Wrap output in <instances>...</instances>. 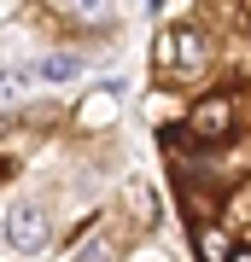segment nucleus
<instances>
[{
	"label": "nucleus",
	"instance_id": "1",
	"mask_svg": "<svg viewBox=\"0 0 251 262\" xmlns=\"http://www.w3.org/2000/svg\"><path fill=\"white\" fill-rule=\"evenodd\" d=\"M146 128L187 262H251V6H176L158 18Z\"/></svg>",
	"mask_w": 251,
	"mask_h": 262
},
{
	"label": "nucleus",
	"instance_id": "2",
	"mask_svg": "<svg viewBox=\"0 0 251 262\" xmlns=\"http://www.w3.org/2000/svg\"><path fill=\"white\" fill-rule=\"evenodd\" d=\"M6 227H12V245H24V251H41V245H47V222H41L35 204H18Z\"/></svg>",
	"mask_w": 251,
	"mask_h": 262
}]
</instances>
